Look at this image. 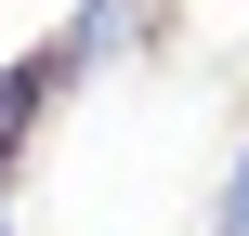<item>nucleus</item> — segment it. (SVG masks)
<instances>
[{
  "instance_id": "nucleus-1",
  "label": "nucleus",
  "mask_w": 249,
  "mask_h": 236,
  "mask_svg": "<svg viewBox=\"0 0 249 236\" xmlns=\"http://www.w3.org/2000/svg\"><path fill=\"white\" fill-rule=\"evenodd\" d=\"M158 26H171V0H79V26L53 39L79 79H105V66H131V53H158Z\"/></svg>"
},
{
  "instance_id": "nucleus-2",
  "label": "nucleus",
  "mask_w": 249,
  "mask_h": 236,
  "mask_svg": "<svg viewBox=\"0 0 249 236\" xmlns=\"http://www.w3.org/2000/svg\"><path fill=\"white\" fill-rule=\"evenodd\" d=\"M66 79H79L66 53H26V66H0V171L26 158V131L53 118V92H66Z\"/></svg>"
},
{
  "instance_id": "nucleus-3",
  "label": "nucleus",
  "mask_w": 249,
  "mask_h": 236,
  "mask_svg": "<svg viewBox=\"0 0 249 236\" xmlns=\"http://www.w3.org/2000/svg\"><path fill=\"white\" fill-rule=\"evenodd\" d=\"M0 236H13V197H0Z\"/></svg>"
}]
</instances>
